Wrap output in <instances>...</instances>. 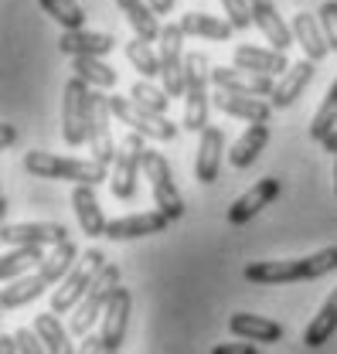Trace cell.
Masks as SVG:
<instances>
[{
	"mask_svg": "<svg viewBox=\"0 0 337 354\" xmlns=\"http://www.w3.org/2000/svg\"><path fill=\"white\" fill-rule=\"evenodd\" d=\"M337 269V245L320 249L313 256L303 259H262V263H249L242 269V276L255 283V286H283V283H296V279H320Z\"/></svg>",
	"mask_w": 337,
	"mask_h": 354,
	"instance_id": "cell-1",
	"label": "cell"
},
{
	"mask_svg": "<svg viewBox=\"0 0 337 354\" xmlns=\"http://www.w3.org/2000/svg\"><path fill=\"white\" fill-rule=\"evenodd\" d=\"M24 171L31 177L44 180H72V184H106L113 180V167H102L99 160H82V157H58L48 150H28L24 153Z\"/></svg>",
	"mask_w": 337,
	"mask_h": 354,
	"instance_id": "cell-2",
	"label": "cell"
},
{
	"mask_svg": "<svg viewBox=\"0 0 337 354\" xmlns=\"http://www.w3.org/2000/svg\"><path fill=\"white\" fill-rule=\"evenodd\" d=\"M188 82H184V130L201 133L208 130V82H211V62L208 55L194 51L188 55Z\"/></svg>",
	"mask_w": 337,
	"mask_h": 354,
	"instance_id": "cell-3",
	"label": "cell"
},
{
	"mask_svg": "<svg viewBox=\"0 0 337 354\" xmlns=\"http://www.w3.org/2000/svg\"><path fill=\"white\" fill-rule=\"evenodd\" d=\"M92 99L95 92L89 82L79 75H72L65 82V95H62V136L69 147L89 143V123H92Z\"/></svg>",
	"mask_w": 337,
	"mask_h": 354,
	"instance_id": "cell-4",
	"label": "cell"
},
{
	"mask_svg": "<svg viewBox=\"0 0 337 354\" xmlns=\"http://www.w3.org/2000/svg\"><path fill=\"white\" fill-rule=\"evenodd\" d=\"M116 290H120V266L109 263L95 279H92V286H89V293H85V300L79 307L72 310V320H69V330L72 334H79V337H89V330H92V324L106 313L109 307V300L116 297Z\"/></svg>",
	"mask_w": 337,
	"mask_h": 354,
	"instance_id": "cell-5",
	"label": "cell"
},
{
	"mask_svg": "<svg viewBox=\"0 0 337 354\" xmlns=\"http://www.w3.org/2000/svg\"><path fill=\"white\" fill-rule=\"evenodd\" d=\"M106 266L109 263H106V252H102V249H89L85 259H79L75 269H72V272L58 283V290L51 293V313H72V310L85 300L92 279H95Z\"/></svg>",
	"mask_w": 337,
	"mask_h": 354,
	"instance_id": "cell-6",
	"label": "cell"
},
{
	"mask_svg": "<svg viewBox=\"0 0 337 354\" xmlns=\"http://www.w3.org/2000/svg\"><path fill=\"white\" fill-rule=\"evenodd\" d=\"M143 174H147V180H150V191H154V205H157V212H164L170 221L184 218L188 205H184V198H181V191H177V184H174L167 157L157 153V150H147V157H143Z\"/></svg>",
	"mask_w": 337,
	"mask_h": 354,
	"instance_id": "cell-7",
	"label": "cell"
},
{
	"mask_svg": "<svg viewBox=\"0 0 337 354\" xmlns=\"http://www.w3.org/2000/svg\"><path fill=\"white\" fill-rule=\"evenodd\" d=\"M109 109L120 123H127L133 133H140L143 140H157V143H170L177 136V127L167 116H157L150 109H140L129 95H109Z\"/></svg>",
	"mask_w": 337,
	"mask_h": 354,
	"instance_id": "cell-8",
	"label": "cell"
},
{
	"mask_svg": "<svg viewBox=\"0 0 337 354\" xmlns=\"http://www.w3.org/2000/svg\"><path fill=\"white\" fill-rule=\"evenodd\" d=\"M184 31L181 24H164L161 31V79H164V92L170 99L184 95V82H188V55H184Z\"/></svg>",
	"mask_w": 337,
	"mask_h": 354,
	"instance_id": "cell-9",
	"label": "cell"
},
{
	"mask_svg": "<svg viewBox=\"0 0 337 354\" xmlns=\"http://www.w3.org/2000/svg\"><path fill=\"white\" fill-rule=\"evenodd\" d=\"M143 157H147L143 136L129 130L127 136H123V143H120V157H116V164H113V180H109V187H113V194H116L120 201H129V198L136 194V180H140Z\"/></svg>",
	"mask_w": 337,
	"mask_h": 354,
	"instance_id": "cell-10",
	"label": "cell"
},
{
	"mask_svg": "<svg viewBox=\"0 0 337 354\" xmlns=\"http://www.w3.org/2000/svg\"><path fill=\"white\" fill-rule=\"evenodd\" d=\"M89 150H92V160H99L102 167H113L120 150L113 143V109H109V95H99L92 99V123H89Z\"/></svg>",
	"mask_w": 337,
	"mask_h": 354,
	"instance_id": "cell-11",
	"label": "cell"
},
{
	"mask_svg": "<svg viewBox=\"0 0 337 354\" xmlns=\"http://www.w3.org/2000/svg\"><path fill=\"white\" fill-rule=\"evenodd\" d=\"M3 242L7 245H62L69 242V228L62 221H17V225H3Z\"/></svg>",
	"mask_w": 337,
	"mask_h": 354,
	"instance_id": "cell-12",
	"label": "cell"
},
{
	"mask_svg": "<svg viewBox=\"0 0 337 354\" xmlns=\"http://www.w3.org/2000/svg\"><path fill=\"white\" fill-rule=\"evenodd\" d=\"M232 68L253 72V75H269V79H283L290 72V62L283 51L273 48H255V44H239L232 51Z\"/></svg>",
	"mask_w": 337,
	"mask_h": 354,
	"instance_id": "cell-13",
	"label": "cell"
},
{
	"mask_svg": "<svg viewBox=\"0 0 337 354\" xmlns=\"http://www.w3.org/2000/svg\"><path fill=\"white\" fill-rule=\"evenodd\" d=\"M280 191H283V184H280L276 177H262L253 191H246V194L228 208V215H225L228 225H246V221H253L266 205H273V201L280 198Z\"/></svg>",
	"mask_w": 337,
	"mask_h": 354,
	"instance_id": "cell-14",
	"label": "cell"
},
{
	"mask_svg": "<svg viewBox=\"0 0 337 354\" xmlns=\"http://www.w3.org/2000/svg\"><path fill=\"white\" fill-rule=\"evenodd\" d=\"M129 307H133V297H129L127 286H120L116 297L109 300L106 313H102V330H99V337H102V344H106V351L109 354L120 351V344H123V337H127Z\"/></svg>",
	"mask_w": 337,
	"mask_h": 354,
	"instance_id": "cell-15",
	"label": "cell"
},
{
	"mask_svg": "<svg viewBox=\"0 0 337 354\" xmlns=\"http://www.w3.org/2000/svg\"><path fill=\"white\" fill-rule=\"evenodd\" d=\"M211 82L218 86V92H232V95H273L276 92V79L269 75H253L242 68H215Z\"/></svg>",
	"mask_w": 337,
	"mask_h": 354,
	"instance_id": "cell-16",
	"label": "cell"
},
{
	"mask_svg": "<svg viewBox=\"0 0 337 354\" xmlns=\"http://www.w3.org/2000/svg\"><path fill=\"white\" fill-rule=\"evenodd\" d=\"M170 218L164 212H140V215H123V218H113L106 228V239L113 242H127V239H143V235H157V232H167Z\"/></svg>",
	"mask_w": 337,
	"mask_h": 354,
	"instance_id": "cell-17",
	"label": "cell"
},
{
	"mask_svg": "<svg viewBox=\"0 0 337 354\" xmlns=\"http://www.w3.org/2000/svg\"><path fill=\"white\" fill-rule=\"evenodd\" d=\"M116 48V38L113 35H102V31H62L58 38V51L62 55H72V58H102Z\"/></svg>",
	"mask_w": 337,
	"mask_h": 354,
	"instance_id": "cell-18",
	"label": "cell"
},
{
	"mask_svg": "<svg viewBox=\"0 0 337 354\" xmlns=\"http://www.w3.org/2000/svg\"><path fill=\"white\" fill-rule=\"evenodd\" d=\"M253 24L262 31V38L269 41V48L273 51H283L286 55V48L296 41L293 38V28L280 17V10L269 3V0H259V3H253Z\"/></svg>",
	"mask_w": 337,
	"mask_h": 354,
	"instance_id": "cell-19",
	"label": "cell"
},
{
	"mask_svg": "<svg viewBox=\"0 0 337 354\" xmlns=\"http://www.w3.org/2000/svg\"><path fill=\"white\" fill-rule=\"evenodd\" d=\"M72 208H75L79 228H82L89 239L106 235L109 221H106L102 208H99V198H95V187H92V184H75V187H72Z\"/></svg>",
	"mask_w": 337,
	"mask_h": 354,
	"instance_id": "cell-20",
	"label": "cell"
},
{
	"mask_svg": "<svg viewBox=\"0 0 337 354\" xmlns=\"http://www.w3.org/2000/svg\"><path fill=\"white\" fill-rule=\"evenodd\" d=\"M228 330L242 341H259V344H276L286 337L283 324L269 320V317H259V313H232L228 317Z\"/></svg>",
	"mask_w": 337,
	"mask_h": 354,
	"instance_id": "cell-21",
	"label": "cell"
},
{
	"mask_svg": "<svg viewBox=\"0 0 337 354\" xmlns=\"http://www.w3.org/2000/svg\"><path fill=\"white\" fill-rule=\"evenodd\" d=\"M221 150H225V133L221 127H208L198 140V157H194V177L201 184H215L221 171Z\"/></svg>",
	"mask_w": 337,
	"mask_h": 354,
	"instance_id": "cell-22",
	"label": "cell"
},
{
	"mask_svg": "<svg viewBox=\"0 0 337 354\" xmlns=\"http://www.w3.org/2000/svg\"><path fill=\"white\" fill-rule=\"evenodd\" d=\"M313 62L310 58H300L290 65V72L283 75V79H276V92L269 95V106L273 109H286V106H293L296 99L303 95V88L310 86V79H313Z\"/></svg>",
	"mask_w": 337,
	"mask_h": 354,
	"instance_id": "cell-23",
	"label": "cell"
},
{
	"mask_svg": "<svg viewBox=\"0 0 337 354\" xmlns=\"http://www.w3.org/2000/svg\"><path fill=\"white\" fill-rule=\"evenodd\" d=\"M293 38L296 44L303 48V55L317 65V62H324L327 55H331V44H327V38H324V28H320V21L313 17V14H307V10H300V14H293Z\"/></svg>",
	"mask_w": 337,
	"mask_h": 354,
	"instance_id": "cell-24",
	"label": "cell"
},
{
	"mask_svg": "<svg viewBox=\"0 0 337 354\" xmlns=\"http://www.w3.org/2000/svg\"><path fill=\"white\" fill-rule=\"evenodd\" d=\"M215 106H218L225 116L246 120L249 127H253V123H269V116H273V106H269V102H262V99H253V95L218 92V95H215Z\"/></svg>",
	"mask_w": 337,
	"mask_h": 354,
	"instance_id": "cell-25",
	"label": "cell"
},
{
	"mask_svg": "<svg viewBox=\"0 0 337 354\" xmlns=\"http://www.w3.org/2000/svg\"><path fill=\"white\" fill-rule=\"evenodd\" d=\"M44 259H48V252H44L42 245H14V249L0 259V279H3V283H17V279L31 276Z\"/></svg>",
	"mask_w": 337,
	"mask_h": 354,
	"instance_id": "cell-26",
	"label": "cell"
},
{
	"mask_svg": "<svg viewBox=\"0 0 337 354\" xmlns=\"http://www.w3.org/2000/svg\"><path fill=\"white\" fill-rule=\"evenodd\" d=\"M266 143H269V123H253L249 130L232 143V150H228V164H232L235 171L253 167L255 160H259V153H262V147H266Z\"/></svg>",
	"mask_w": 337,
	"mask_h": 354,
	"instance_id": "cell-27",
	"label": "cell"
},
{
	"mask_svg": "<svg viewBox=\"0 0 337 354\" xmlns=\"http://www.w3.org/2000/svg\"><path fill=\"white\" fill-rule=\"evenodd\" d=\"M116 7L123 10V17L129 21V28H133V35L140 38V41H161V24H157V14H154V7L147 3V0H116Z\"/></svg>",
	"mask_w": 337,
	"mask_h": 354,
	"instance_id": "cell-28",
	"label": "cell"
},
{
	"mask_svg": "<svg viewBox=\"0 0 337 354\" xmlns=\"http://www.w3.org/2000/svg\"><path fill=\"white\" fill-rule=\"evenodd\" d=\"M177 24H181L184 35L208 38V41H228L232 31H235L228 21H221V17H215V14H201V10H188V14H181Z\"/></svg>",
	"mask_w": 337,
	"mask_h": 354,
	"instance_id": "cell-29",
	"label": "cell"
},
{
	"mask_svg": "<svg viewBox=\"0 0 337 354\" xmlns=\"http://www.w3.org/2000/svg\"><path fill=\"white\" fill-rule=\"evenodd\" d=\"M334 330H337V286L331 290V297L324 300V307L313 313V320L307 324L303 344H307V348H320V344H327V341L334 337Z\"/></svg>",
	"mask_w": 337,
	"mask_h": 354,
	"instance_id": "cell-30",
	"label": "cell"
},
{
	"mask_svg": "<svg viewBox=\"0 0 337 354\" xmlns=\"http://www.w3.org/2000/svg\"><path fill=\"white\" fill-rule=\"evenodd\" d=\"M75 259H79V245L69 239V242H62V245H55L48 252V259L38 266V276H42L48 286H55V283H62L75 269Z\"/></svg>",
	"mask_w": 337,
	"mask_h": 354,
	"instance_id": "cell-31",
	"label": "cell"
},
{
	"mask_svg": "<svg viewBox=\"0 0 337 354\" xmlns=\"http://www.w3.org/2000/svg\"><path fill=\"white\" fill-rule=\"evenodd\" d=\"M44 290H48V283H44L42 276H38V269H35L31 276H24V279L3 286V293H0V307L17 310V307H24V304H31V300H38Z\"/></svg>",
	"mask_w": 337,
	"mask_h": 354,
	"instance_id": "cell-32",
	"label": "cell"
},
{
	"mask_svg": "<svg viewBox=\"0 0 337 354\" xmlns=\"http://www.w3.org/2000/svg\"><path fill=\"white\" fill-rule=\"evenodd\" d=\"M35 334L42 337L44 351L48 354H79L72 348V341H69V330L58 324V317L55 313H38V320H35Z\"/></svg>",
	"mask_w": 337,
	"mask_h": 354,
	"instance_id": "cell-33",
	"label": "cell"
},
{
	"mask_svg": "<svg viewBox=\"0 0 337 354\" xmlns=\"http://www.w3.org/2000/svg\"><path fill=\"white\" fill-rule=\"evenodd\" d=\"M42 3V10L51 17V21H58L65 31H82L85 28V10L79 0H38Z\"/></svg>",
	"mask_w": 337,
	"mask_h": 354,
	"instance_id": "cell-34",
	"label": "cell"
},
{
	"mask_svg": "<svg viewBox=\"0 0 337 354\" xmlns=\"http://www.w3.org/2000/svg\"><path fill=\"white\" fill-rule=\"evenodd\" d=\"M334 123H337V79H334V86L327 88V95H324L320 109H317V113H313V120H310V140L324 143V140L337 130Z\"/></svg>",
	"mask_w": 337,
	"mask_h": 354,
	"instance_id": "cell-35",
	"label": "cell"
},
{
	"mask_svg": "<svg viewBox=\"0 0 337 354\" xmlns=\"http://www.w3.org/2000/svg\"><path fill=\"white\" fill-rule=\"evenodd\" d=\"M72 68L75 75L89 82L92 88H113L116 86V72L102 62V58H72Z\"/></svg>",
	"mask_w": 337,
	"mask_h": 354,
	"instance_id": "cell-36",
	"label": "cell"
},
{
	"mask_svg": "<svg viewBox=\"0 0 337 354\" xmlns=\"http://www.w3.org/2000/svg\"><path fill=\"white\" fill-rule=\"evenodd\" d=\"M127 58H129V65L143 75V82H150V79L161 75V55H157L147 41H140V38L127 41Z\"/></svg>",
	"mask_w": 337,
	"mask_h": 354,
	"instance_id": "cell-37",
	"label": "cell"
},
{
	"mask_svg": "<svg viewBox=\"0 0 337 354\" xmlns=\"http://www.w3.org/2000/svg\"><path fill=\"white\" fill-rule=\"evenodd\" d=\"M129 99L140 106V109H150V113H157V116H164L170 106V95L164 88L150 86V82H136V86L129 88Z\"/></svg>",
	"mask_w": 337,
	"mask_h": 354,
	"instance_id": "cell-38",
	"label": "cell"
},
{
	"mask_svg": "<svg viewBox=\"0 0 337 354\" xmlns=\"http://www.w3.org/2000/svg\"><path fill=\"white\" fill-rule=\"evenodd\" d=\"M221 7H225V21L235 31H249V24H253V0H221Z\"/></svg>",
	"mask_w": 337,
	"mask_h": 354,
	"instance_id": "cell-39",
	"label": "cell"
},
{
	"mask_svg": "<svg viewBox=\"0 0 337 354\" xmlns=\"http://www.w3.org/2000/svg\"><path fill=\"white\" fill-rule=\"evenodd\" d=\"M317 21L324 28V38L331 44V51H337V0H324L317 10Z\"/></svg>",
	"mask_w": 337,
	"mask_h": 354,
	"instance_id": "cell-40",
	"label": "cell"
},
{
	"mask_svg": "<svg viewBox=\"0 0 337 354\" xmlns=\"http://www.w3.org/2000/svg\"><path fill=\"white\" fill-rule=\"evenodd\" d=\"M14 337H17V348L21 354H48L42 344V337L31 330V327H21V330H14Z\"/></svg>",
	"mask_w": 337,
	"mask_h": 354,
	"instance_id": "cell-41",
	"label": "cell"
},
{
	"mask_svg": "<svg viewBox=\"0 0 337 354\" xmlns=\"http://www.w3.org/2000/svg\"><path fill=\"white\" fill-rule=\"evenodd\" d=\"M211 354H259L253 344H246V341H232V344H218V348H211Z\"/></svg>",
	"mask_w": 337,
	"mask_h": 354,
	"instance_id": "cell-42",
	"label": "cell"
},
{
	"mask_svg": "<svg viewBox=\"0 0 337 354\" xmlns=\"http://www.w3.org/2000/svg\"><path fill=\"white\" fill-rule=\"evenodd\" d=\"M79 354H109V351H106V344H102L99 334H89L82 341V348H79Z\"/></svg>",
	"mask_w": 337,
	"mask_h": 354,
	"instance_id": "cell-43",
	"label": "cell"
},
{
	"mask_svg": "<svg viewBox=\"0 0 337 354\" xmlns=\"http://www.w3.org/2000/svg\"><path fill=\"white\" fill-rule=\"evenodd\" d=\"M0 143H3V147H14V143H17V130H14L10 123H3V130H0Z\"/></svg>",
	"mask_w": 337,
	"mask_h": 354,
	"instance_id": "cell-44",
	"label": "cell"
},
{
	"mask_svg": "<svg viewBox=\"0 0 337 354\" xmlns=\"http://www.w3.org/2000/svg\"><path fill=\"white\" fill-rule=\"evenodd\" d=\"M154 7V14H170L174 10V0H147Z\"/></svg>",
	"mask_w": 337,
	"mask_h": 354,
	"instance_id": "cell-45",
	"label": "cell"
},
{
	"mask_svg": "<svg viewBox=\"0 0 337 354\" xmlns=\"http://www.w3.org/2000/svg\"><path fill=\"white\" fill-rule=\"evenodd\" d=\"M0 354H21V348H17V337L10 334V337H3V344H0Z\"/></svg>",
	"mask_w": 337,
	"mask_h": 354,
	"instance_id": "cell-46",
	"label": "cell"
},
{
	"mask_svg": "<svg viewBox=\"0 0 337 354\" xmlns=\"http://www.w3.org/2000/svg\"><path fill=\"white\" fill-rule=\"evenodd\" d=\"M320 147H324V153H334V157H337V130L331 133V136H327V140H324Z\"/></svg>",
	"mask_w": 337,
	"mask_h": 354,
	"instance_id": "cell-47",
	"label": "cell"
},
{
	"mask_svg": "<svg viewBox=\"0 0 337 354\" xmlns=\"http://www.w3.org/2000/svg\"><path fill=\"white\" fill-rule=\"evenodd\" d=\"M334 194H337V160H334Z\"/></svg>",
	"mask_w": 337,
	"mask_h": 354,
	"instance_id": "cell-48",
	"label": "cell"
},
{
	"mask_svg": "<svg viewBox=\"0 0 337 354\" xmlns=\"http://www.w3.org/2000/svg\"><path fill=\"white\" fill-rule=\"evenodd\" d=\"M253 3H259V0H253Z\"/></svg>",
	"mask_w": 337,
	"mask_h": 354,
	"instance_id": "cell-49",
	"label": "cell"
},
{
	"mask_svg": "<svg viewBox=\"0 0 337 354\" xmlns=\"http://www.w3.org/2000/svg\"><path fill=\"white\" fill-rule=\"evenodd\" d=\"M113 354H120V351H113Z\"/></svg>",
	"mask_w": 337,
	"mask_h": 354,
	"instance_id": "cell-50",
	"label": "cell"
}]
</instances>
